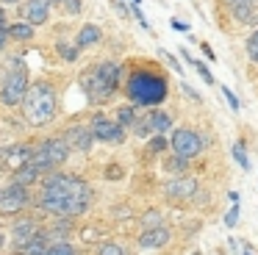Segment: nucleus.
I'll list each match as a JSON object with an SVG mask.
<instances>
[{
  "mask_svg": "<svg viewBox=\"0 0 258 255\" xmlns=\"http://www.w3.org/2000/svg\"><path fill=\"white\" fill-rule=\"evenodd\" d=\"M122 64H114V61H100V64H92L89 70H84L81 75V89H84L86 100L89 103H106L114 92L119 89L122 81Z\"/></svg>",
  "mask_w": 258,
  "mask_h": 255,
  "instance_id": "1",
  "label": "nucleus"
},
{
  "mask_svg": "<svg viewBox=\"0 0 258 255\" xmlns=\"http://www.w3.org/2000/svg\"><path fill=\"white\" fill-rule=\"evenodd\" d=\"M125 92H128L131 105H136V108H142V105H145V108H153V105L167 100L169 83L164 75H158V72H153V70H136V72H131Z\"/></svg>",
  "mask_w": 258,
  "mask_h": 255,
  "instance_id": "2",
  "label": "nucleus"
},
{
  "mask_svg": "<svg viewBox=\"0 0 258 255\" xmlns=\"http://www.w3.org/2000/svg\"><path fill=\"white\" fill-rule=\"evenodd\" d=\"M20 108L31 128H45L58 111V94L47 81H34Z\"/></svg>",
  "mask_w": 258,
  "mask_h": 255,
  "instance_id": "3",
  "label": "nucleus"
},
{
  "mask_svg": "<svg viewBox=\"0 0 258 255\" xmlns=\"http://www.w3.org/2000/svg\"><path fill=\"white\" fill-rule=\"evenodd\" d=\"M31 89V81H28V70L23 67L20 55H12V70L3 75L0 81V103L6 108H14V105H23L25 94Z\"/></svg>",
  "mask_w": 258,
  "mask_h": 255,
  "instance_id": "4",
  "label": "nucleus"
},
{
  "mask_svg": "<svg viewBox=\"0 0 258 255\" xmlns=\"http://www.w3.org/2000/svg\"><path fill=\"white\" fill-rule=\"evenodd\" d=\"M70 144L64 142V136H53V139H45L34 147V155H31L28 164L36 166L39 172H56L64 161L70 158Z\"/></svg>",
  "mask_w": 258,
  "mask_h": 255,
  "instance_id": "5",
  "label": "nucleus"
},
{
  "mask_svg": "<svg viewBox=\"0 0 258 255\" xmlns=\"http://www.w3.org/2000/svg\"><path fill=\"white\" fill-rule=\"evenodd\" d=\"M169 144H172V153L183 155V158H195L206 150V139L195 131V128H175L172 136H169Z\"/></svg>",
  "mask_w": 258,
  "mask_h": 255,
  "instance_id": "6",
  "label": "nucleus"
},
{
  "mask_svg": "<svg viewBox=\"0 0 258 255\" xmlns=\"http://www.w3.org/2000/svg\"><path fill=\"white\" fill-rule=\"evenodd\" d=\"M197 192H200V183H197V177H191V175L172 177V180H167L161 186V194L169 200V203H189V200L197 197Z\"/></svg>",
  "mask_w": 258,
  "mask_h": 255,
  "instance_id": "7",
  "label": "nucleus"
},
{
  "mask_svg": "<svg viewBox=\"0 0 258 255\" xmlns=\"http://www.w3.org/2000/svg\"><path fill=\"white\" fill-rule=\"evenodd\" d=\"M92 133H95L97 142H106V144H122L125 142V128L119 125L117 119H108L103 114H95L89 122Z\"/></svg>",
  "mask_w": 258,
  "mask_h": 255,
  "instance_id": "8",
  "label": "nucleus"
},
{
  "mask_svg": "<svg viewBox=\"0 0 258 255\" xmlns=\"http://www.w3.org/2000/svg\"><path fill=\"white\" fill-rule=\"evenodd\" d=\"M31 188L25 186H17L12 183L9 188H3V197H0V216H17L23 208H28L31 203Z\"/></svg>",
  "mask_w": 258,
  "mask_h": 255,
  "instance_id": "9",
  "label": "nucleus"
},
{
  "mask_svg": "<svg viewBox=\"0 0 258 255\" xmlns=\"http://www.w3.org/2000/svg\"><path fill=\"white\" fill-rule=\"evenodd\" d=\"M50 6L53 0H25L23 9H20V17L23 22H31V25H45L47 17H50Z\"/></svg>",
  "mask_w": 258,
  "mask_h": 255,
  "instance_id": "10",
  "label": "nucleus"
},
{
  "mask_svg": "<svg viewBox=\"0 0 258 255\" xmlns=\"http://www.w3.org/2000/svg\"><path fill=\"white\" fill-rule=\"evenodd\" d=\"M64 142L70 144V150H78V153H89L92 142H95V133L89 125H70L64 131Z\"/></svg>",
  "mask_w": 258,
  "mask_h": 255,
  "instance_id": "11",
  "label": "nucleus"
},
{
  "mask_svg": "<svg viewBox=\"0 0 258 255\" xmlns=\"http://www.w3.org/2000/svg\"><path fill=\"white\" fill-rule=\"evenodd\" d=\"M169 238H172V233H169V227H147V230H142L139 236H136V244H139L142 249H158V247H167Z\"/></svg>",
  "mask_w": 258,
  "mask_h": 255,
  "instance_id": "12",
  "label": "nucleus"
},
{
  "mask_svg": "<svg viewBox=\"0 0 258 255\" xmlns=\"http://www.w3.org/2000/svg\"><path fill=\"white\" fill-rule=\"evenodd\" d=\"M31 155H34V147H31V144H9V147L0 153V158L9 164V169H20V166H25L31 161Z\"/></svg>",
  "mask_w": 258,
  "mask_h": 255,
  "instance_id": "13",
  "label": "nucleus"
},
{
  "mask_svg": "<svg viewBox=\"0 0 258 255\" xmlns=\"http://www.w3.org/2000/svg\"><path fill=\"white\" fill-rule=\"evenodd\" d=\"M47 247H50V241H47V233L42 230L39 236L28 238V241H14L12 255H47Z\"/></svg>",
  "mask_w": 258,
  "mask_h": 255,
  "instance_id": "14",
  "label": "nucleus"
},
{
  "mask_svg": "<svg viewBox=\"0 0 258 255\" xmlns=\"http://www.w3.org/2000/svg\"><path fill=\"white\" fill-rule=\"evenodd\" d=\"M39 233H42L39 222L31 219V216H25V219H17V222L12 225V236H14V241H28V238L39 236Z\"/></svg>",
  "mask_w": 258,
  "mask_h": 255,
  "instance_id": "15",
  "label": "nucleus"
},
{
  "mask_svg": "<svg viewBox=\"0 0 258 255\" xmlns=\"http://www.w3.org/2000/svg\"><path fill=\"white\" fill-rule=\"evenodd\" d=\"M230 14H233L236 22H244V25L258 20V0H236L230 6Z\"/></svg>",
  "mask_w": 258,
  "mask_h": 255,
  "instance_id": "16",
  "label": "nucleus"
},
{
  "mask_svg": "<svg viewBox=\"0 0 258 255\" xmlns=\"http://www.w3.org/2000/svg\"><path fill=\"white\" fill-rule=\"evenodd\" d=\"M39 180H42V172L36 169V166H31V164H25V166H20V169L12 172V183L25 186V188H31L34 183H39Z\"/></svg>",
  "mask_w": 258,
  "mask_h": 255,
  "instance_id": "17",
  "label": "nucleus"
},
{
  "mask_svg": "<svg viewBox=\"0 0 258 255\" xmlns=\"http://www.w3.org/2000/svg\"><path fill=\"white\" fill-rule=\"evenodd\" d=\"M100 39H103V31H100V28H97L95 22H86V25L78 31V36H75V44L84 50V47H92V44H97Z\"/></svg>",
  "mask_w": 258,
  "mask_h": 255,
  "instance_id": "18",
  "label": "nucleus"
},
{
  "mask_svg": "<svg viewBox=\"0 0 258 255\" xmlns=\"http://www.w3.org/2000/svg\"><path fill=\"white\" fill-rule=\"evenodd\" d=\"M164 172H169V175H175V177H183L186 172H189V158H183V155H178V153L167 155V158H164Z\"/></svg>",
  "mask_w": 258,
  "mask_h": 255,
  "instance_id": "19",
  "label": "nucleus"
},
{
  "mask_svg": "<svg viewBox=\"0 0 258 255\" xmlns=\"http://www.w3.org/2000/svg\"><path fill=\"white\" fill-rule=\"evenodd\" d=\"M6 31H9V39H14V42H28V39H34V25L31 22H12Z\"/></svg>",
  "mask_w": 258,
  "mask_h": 255,
  "instance_id": "20",
  "label": "nucleus"
},
{
  "mask_svg": "<svg viewBox=\"0 0 258 255\" xmlns=\"http://www.w3.org/2000/svg\"><path fill=\"white\" fill-rule=\"evenodd\" d=\"M136 119H139V114H136V105L128 103V105H119V108H117V122L125 128V131H128V128L134 131Z\"/></svg>",
  "mask_w": 258,
  "mask_h": 255,
  "instance_id": "21",
  "label": "nucleus"
},
{
  "mask_svg": "<svg viewBox=\"0 0 258 255\" xmlns=\"http://www.w3.org/2000/svg\"><path fill=\"white\" fill-rule=\"evenodd\" d=\"M147 116H150V125L156 133H167L169 128H172V116H169L167 111H150Z\"/></svg>",
  "mask_w": 258,
  "mask_h": 255,
  "instance_id": "22",
  "label": "nucleus"
},
{
  "mask_svg": "<svg viewBox=\"0 0 258 255\" xmlns=\"http://www.w3.org/2000/svg\"><path fill=\"white\" fill-rule=\"evenodd\" d=\"M161 225H164V214H161V211L150 208V211L142 214V230H147V227H161Z\"/></svg>",
  "mask_w": 258,
  "mask_h": 255,
  "instance_id": "23",
  "label": "nucleus"
},
{
  "mask_svg": "<svg viewBox=\"0 0 258 255\" xmlns=\"http://www.w3.org/2000/svg\"><path fill=\"white\" fill-rule=\"evenodd\" d=\"M180 55H183V58H186V61H189V64H191V67H195V70H197V72H200V78H203V81H206V83H214V75H211V72H208V67H206V64H203V61H197V58H191V55H189V53H186V47H180Z\"/></svg>",
  "mask_w": 258,
  "mask_h": 255,
  "instance_id": "24",
  "label": "nucleus"
},
{
  "mask_svg": "<svg viewBox=\"0 0 258 255\" xmlns=\"http://www.w3.org/2000/svg\"><path fill=\"white\" fill-rule=\"evenodd\" d=\"M47 255H78V247L70 244V241H50Z\"/></svg>",
  "mask_w": 258,
  "mask_h": 255,
  "instance_id": "25",
  "label": "nucleus"
},
{
  "mask_svg": "<svg viewBox=\"0 0 258 255\" xmlns=\"http://www.w3.org/2000/svg\"><path fill=\"white\" fill-rule=\"evenodd\" d=\"M167 147H172V144H169V139L164 136V133H156V136H153L150 142H147V150H150L153 155L164 153V150H167Z\"/></svg>",
  "mask_w": 258,
  "mask_h": 255,
  "instance_id": "26",
  "label": "nucleus"
},
{
  "mask_svg": "<svg viewBox=\"0 0 258 255\" xmlns=\"http://www.w3.org/2000/svg\"><path fill=\"white\" fill-rule=\"evenodd\" d=\"M244 47H247V58H250L252 64H258V28L250 33V36H247Z\"/></svg>",
  "mask_w": 258,
  "mask_h": 255,
  "instance_id": "27",
  "label": "nucleus"
},
{
  "mask_svg": "<svg viewBox=\"0 0 258 255\" xmlns=\"http://www.w3.org/2000/svg\"><path fill=\"white\" fill-rule=\"evenodd\" d=\"M134 133L139 139H147L150 133H156V131H153V125H150V116H139V119H136V125H134Z\"/></svg>",
  "mask_w": 258,
  "mask_h": 255,
  "instance_id": "28",
  "label": "nucleus"
},
{
  "mask_svg": "<svg viewBox=\"0 0 258 255\" xmlns=\"http://www.w3.org/2000/svg\"><path fill=\"white\" fill-rule=\"evenodd\" d=\"M78 53H81V47H78V44L58 42V55H61L64 61H75V58H78Z\"/></svg>",
  "mask_w": 258,
  "mask_h": 255,
  "instance_id": "29",
  "label": "nucleus"
},
{
  "mask_svg": "<svg viewBox=\"0 0 258 255\" xmlns=\"http://www.w3.org/2000/svg\"><path fill=\"white\" fill-rule=\"evenodd\" d=\"M233 158H236V164L241 166V169H250V161H247V150H244V142H236L233 144Z\"/></svg>",
  "mask_w": 258,
  "mask_h": 255,
  "instance_id": "30",
  "label": "nucleus"
},
{
  "mask_svg": "<svg viewBox=\"0 0 258 255\" xmlns=\"http://www.w3.org/2000/svg\"><path fill=\"white\" fill-rule=\"evenodd\" d=\"M95 255H128L119 244H114V241H106V244H100V247L95 249Z\"/></svg>",
  "mask_w": 258,
  "mask_h": 255,
  "instance_id": "31",
  "label": "nucleus"
},
{
  "mask_svg": "<svg viewBox=\"0 0 258 255\" xmlns=\"http://www.w3.org/2000/svg\"><path fill=\"white\" fill-rule=\"evenodd\" d=\"M239 214H241V211H239V203L230 205V211L225 214V227H236V225H239Z\"/></svg>",
  "mask_w": 258,
  "mask_h": 255,
  "instance_id": "32",
  "label": "nucleus"
},
{
  "mask_svg": "<svg viewBox=\"0 0 258 255\" xmlns=\"http://www.w3.org/2000/svg\"><path fill=\"white\" fill-rule=\"evenodd\" d=\"M222 94H225V100H228V105H230V111H239L241 108V103H239V97H236L233 92H230V86H225L222 89Z\"/></svg>",
  "mask_w": 258,
  "mask_h": 255,
  "instance_id": "33",
  "label": "nucleus"
},
{
  "mask_svg": "<svg viewBox=\"0 0 258 255\" xmlns=\"http://www.w3.org/2000/svg\"><path fill=\"white\" fill-rule=\"evenodd\" d=\"M180 89H183V94H189L191 100H195V103H203V97H200V92H197L195 86H189V83L186 81H180Z\"/></svg>",
  "mask_w": 258,
  "mask_h": 255,
  "instance_id": "34",
  "label": "nucleus"
},
{
  "mask_svg": "<svg viewBox=\"0 0 258 255\" xmlns=\"http://www.w3.org/2000/svg\"><path fill=\"white\" fill-rule=\"evenodd\" d=\"M161 58H164V61H167V64H169V67H172V70H175V72H180V61H178V58H175V55H172V53H169V50H161Z\"/></svg>",
  "mask_w": 258,
  "mask_h": 255,
  "instance_id": "35",
  "label": "nucleus"
},
{
  "mask_svg": "<svg viewBox=\"0 0 258 255\" xmlns=\"http://www.w3.org/2000/svg\"><path fill=\"white\" fill-rule=\"evenodd\" d=\"M122 175H125L122 166H117V164H111V166H108V172H106L108 180H117V177H122Z\"/></svg>",
  "mask_w": 258,
  "mask_h": 255,
  "instance_id": "36",
  "label": "nucleus"
},
{
  "mask_svg": "<svg viewBox=\"0 0 258 255\" xmlns=\"http://www.w3.org/2000/svg\"><path fill=\"white\" fill-rule=\"evenodd\" d=\"M64 11H70V14H78L81 11V0H64Z\"/></svg>",
  "mask_w": 258,
  "mask_h": 255,
  "instance_id": "37",
  "label": "nucleus"
},
{
  "mask_svg": "<svg viewBox=\"0 0 258 255\" xmlns=\"http://www.w3.org/2000/svg\"><path fill=\"white\" fill-rule=\"evenodd\" d=\"M134 17L139 20V25H142V28H147V20H145V14H142V9H139V6H134Z\"/></svg>",
  "mask_w": 258,
  "mask_h": 255,
  "instance_id": "38",
  "label": "nucleus"
},
{
  "mask_svg": "<svg viewBox=\"0 0 258 255\" xmlns=\"http://www.w3.org/2000/svg\"><path fill=\"white\" fill-rule=\"evenodd\" d=\"M200 47H203V53L208 55V61H217V55H214V50H211V44H208V42H203Z\"/></svg>",
  "mask_w": 258,
  "mask_h": 255,
  "instance_id": "39",
  "label": "nucleus"
},
{
  "mask_svg": "<svg viewBox=\"0 0 258 255\" xmlns=\"http://www.w3.org/2000/svg\"><path fill=\"white\" fill-rule=\"evenodd\" d=\"M172 28H175V31H189V25L180 22V20H172Z\"/></svg>",
  "mask_w": 258,
  "mask_h": 255,
  "instance_id": "40",
  "label": "nucleus"
},
{
  "mask_svg": "<svg viewBox=\"0 0 258 255\" xmlns=\"http://www.w3.org/2000/svg\"><path fill=\"white\" fill-rule=\"evenodd\" d=\"M6 39H9V31H6V28H0V50H3V44H6Z\"/></svg>",
  "mask_w": 258,
  "mask_h": 255,
  "instance_id": "41",
  "label": "nucleus"
},
{
  "mask_svg": "<svg viewBox=\"0 0 258 255\" xmlns=\"http://www.w3.org/2000/svg\"><path fill=\"white\" fill-rule=\"evenodd\" d=\"M228 200H230V205H236L239 203V192H228Z\"/></svg>",
  "mask_w": 258,
  "mask_h": 255,
  "instance_id": "42",
  "label": "nucleus"
},
{
  "mask_svg": "<svg viewBox=\"0 0 258 255\" xmlns=\"http://www.w3.org/2000/svg\"><path fill=\"white\" fill-rule=\"evenodd\" d=\"M0 28H9L6 25V11H3V9H0Z\"/></svg>",
  "mask_w": 258,
  "mask_h": 255,
  "instance_id": "43",
  "label": "nucleus"
},
{
  "mask_svg": "<svg viewBox=\"0 0 258 255\" xmlns=\"http://www.w3.org/2000/svg\"><path fill=\"white\" fill-rule=\"evenodd\" d=\"M241 255H255V249H252V247H244V249H241Z\"/></svg>",
  "mask_w": 258,
  "mask_h": 255,
  "instance_id": "44",
  "label": "nucleus"
},
{
  "mask_svg": "<svg viewBox=\"0 0 258 255\" xmlns=\"http://www.w3.org/2000/svg\"><path fill=\"white\" fill-rule=\"evenodd\" d=\"M14 3H20V0H0V6H14Z\"/></svg>",
  "mask_w": 258,
  "mask_h": 255,
  "instance_id": "45",
  "label": "nucleus"
},
{
  "mask_svg": "<svg viewBox=\"0 0 258 255\" xmlns=\"http://www.w3.org/2000/svg\"><path fill=\"white\" fill-rule=\"evenodd\" d=\"M3 244H6V238H3V233H0V252H3Z\"/></svg>",
  "mask_w": 258,
  "mask_h": 255,
  "instance_id": "46",
  "label": "nucleus"
},
{
  "mask_svg": "<svg viewBox=\"0 0 258 255\" xmlns=\"http://www.w3.org/2000/svg\"><path fill=\"white\" fill-rule=\"evenodd\" d=\"M53 3H58V6H61V3H64V0H53Z\"/></svg>",
  "mask_w": 258,
  "mask_h": 255,
  "instance_id": "47",
  "label": "nucleus"
},
{
  "mask_svg": "<svg viewBox=\"0 0 258 255\" xmlns=\"http://www.w3.org/2000/svg\"><path fill=\"white\" fill-rule=\"evenodd\" d=\"M228 3H230V6H233V3H236V0H228Z\"/></svg>",
  "mask_w": 258,
  "mask_h": 255,
  "instance_id": "48",
  "label": "nucleus"
},
{
  "mask_svg": "<svg viewBox=\"0 0 258 255\" xmlns=\"http://www.w3.org/2000/svg\"><path fill=\"white\" fill-rule=\"evenodd\" d=\"M0 197H3V188H0Z\"/></svg>",
  "mask_w": 258,
  "mask_h": 255,
  "instance_id": "49",
  "label": "nucleus"
}]
</instances>
